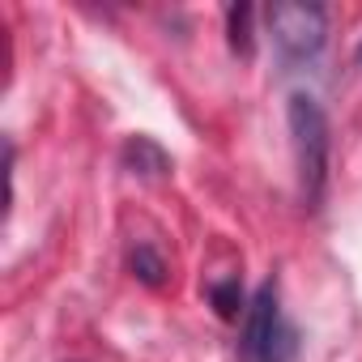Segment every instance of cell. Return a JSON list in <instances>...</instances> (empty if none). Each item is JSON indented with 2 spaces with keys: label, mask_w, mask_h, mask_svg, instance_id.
<instances>
[{
  "label": "cell",
  "mask_w": 362,
  "mask_h": 362,
  "mask_svg": "<svg viewBox=\"0 0 362 362\" xmlns=\"http://www.w3.org/2000/svg\"><path fill=\"white\" fill-rule=\"evenodd\" d=\"M286 124H290V141H294V170H298V197L307 214H320L324 197H328V166H332V128L324 107L311 94H290L286 107Z\"/></svg>",
  "instance_id": "1"
},
{
  "label": "cell",
  "mask_w": 362,
  "mask_h": 362,
  "mask_svg": "<svg viewBox=\"0 0 362 362\" xmlns=\"http://www.w3.org/2000/svg\"><path fill=\"white\" fill-rule=\"evenodd\" d=\"M298 328L290 324L281 307L277 281H260L256 294L247 298L243 328H239V362H298Z\"/></svg>",
  "instance_id": "2"
},
{
  "label": "cell",
  "mask_w": 362,
  "mask_h": 362,
  "mask_svg": "<svg viewBox=\"0 0 362 362\" xmlns=\"http://www.w3.org/2000/svg\"><path fill=\"white\" fill-rule=\"evenodd\" d=\"M264 26H269V39L286 73L315 64V56L328 43V9L307 5V0H277V5H269Z\"/></svg>",
  "instance_id": "3"
},
{
  "label": "cell",
  "mask_w": 362,
  "mask_h": 362,
  "mask_svg": "<svg viewBox=\"0 0 362 362\" xmlns=\"http://www.w3.org/2000/svg\"><path fill=\"white\" fill-rule=\"evenodd\" d=\"M119 162H124L132 175H141V179H158V175L170 170V153H166L153 136H128L124 149H119Z\"/></svg>",
  "instance_id": "4"
},
{
  "label": "cell",
  "mask_w": 362,
  "mask_h": 362,
  "mask_svg": "<svg viewBox=\"0 0 362 362\" xmlns=\"http://www.w3.org/2000/svg\"><path fill=\"white\" fill-rule=\"evenodd\" d=\"M252 22H256V9H252V5H230V9H226V35H230V52H235V56H243V60L256 52Z\"/></svg>",
  "instance_id": "5"
},
{
  "label": "cell",
  "mask_w": 362,
  "mask_h": 362,
  "mask_svg": "<svg viewBox=\"0 0 362 362\" xmlns=\"http://www.w3.org/2000/svg\"><path fill=\"white\" fill-rule=\"evenodd\" d=\"M128 269H132V277H136V281H145L149 290H162V286H166V260H162L149 243H136V247H132Z\"/></svg>",
  "instance_id": "6"
},
{
  "label": "cell",
  "mask_w": 362,
  "mask_h": 362,
  "mask_svg": "<svg viewBox=\"0 0 362 362\" xmlns=\"http://www.w3.org/2000/svg\"><path fill=\"white\" fill-rule=\"evenodd\" d=\"M209 303H214V311H218L222 320H239V315L247 311V298H243V286H239V277L214 281V286H209Z\"/></svg>",
  "instance_id": "7"
},
{
  "label": "cell",
  "mask_w": 362,
  "mask_h": 362,
  "mask_svg": "<svg viewBox=\"0 0 362 362\" xmlns=\"http://www.w3.org/2000/svg\"><path fill=\"white\" fill-rule=\"evenodd\" d=\"M354 60H358V64H362V43H358V52H354Z\"/></svg>",
  "instance_id": "8"
}]
</instances>
